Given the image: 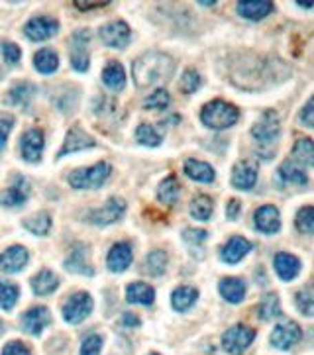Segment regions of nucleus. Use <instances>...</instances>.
Instances as JSON below:
<instances>
[{
	"mask_svg": "<svg viewBox=\"0 0 314 355\" xmlns=\"http://www.w3.org/2000/svg\"><path fill=\"white\" fill-rule=\"evenodd\" d=\"M175 71V63L169 55L161 51H147L138 61H134L132 73L138 89H147L165 79H169Z\"/></svg>",
	"mask_w": 314,
	"mask_h": 355,
	"instance_id": "f257e3e1",
	"label": "nucleus"
},
{
	"mask_svg": "<svg viewBox=\"0 0 314 355\" xmlns=\"http://www.w3.org/2000/svg\"><path fill=\"white\" fill-rule=\"evenodd\" d=\"M240 118V112L234 104L224 101H212L209 102L202 112H200V120L205 126L212 128V130H226V128L234 126Z\"/></svg>",
	"mask_w": 314,
	"mask_h": 355,
	"instance_id": "f03ea898",
	"label": "nucleus"
},
{
	"mask_svg": "<svg viewBox=\"0 0 314 355\" xmlns=\"http://www.w3.org/2000/svg\"><path fill=\"white\" fill-rule=\"evenodd\" d=\"M112 167L101 161L96 165L89 167V169H77L69 175V183L73 189H98L101 185H105V181L110 177Z\"/></svg>",
	"mask_w": 314,
	"mask_h": 355,
	"instance_id": "7ed1b4c3",
	"label": "nucleus"
},
{
	"mask_svg": "<svg viewBox=\"0 0 314 355\" xmlns=\"http://www.w3.org/2000/svg\"><path fill=\"white\" fill-rule=\"evenodd\" d=\"M255 340V330L244 326V324H236L230 330L224 332L222 336V347L230 355H242L249 345Z\"/></svg>",
	"mask_w": 314,
	"mask_h": 355,
	"instance_id": "20e7f679",
	"label": "nucleus"
},
{
	"mask_svg": "<svg viewBox=\"0 0 314 355\" xmlns=\"http://www.w3.org/2000/svg\"><path fill=\"white\" fill-rule=\"evenodd\" d=\"M281 134V118L275 110H267L263 112L262 118L255 122V126L251 128V136L253 140L262 145H271L277 141Z\"/></svg>",
	"mask_w": 314,
	"mask_h": 355,
	"instance_id": "39448f33",
	"label": "nucleus"
},
{
	"mask_svg": "<svg viewBox=\"0 0 314 355\" xmlns=\"http://www.w3.org/2000/svg\"><path fill=\"white\" fill-rule=\"evenodd\" d=\"M302 330L301 326L293 320H287V322H281L279 326H275V330L271 332V338L269 342L277 349H283L287 352L291 347H295L297 343L301 342Z\"/></svg>",
	"mask_w": 314,
	"mask_h": 355,
	"instance_id": "423d86ee",
	"label": "nucleus"
},
{
	"mask_svg": "<svg viewBox=\"0 0 314 355\" xmlns=\"http://www.w3.org/2000/svg\"><path fill=\"white\" fill-rule=\"evenodd\" d=\"M92 298L87 292H77L73 294L63 306V318L69 324H81L85 318L91 314Z\"/></svg>",
	"mask_w": 314,
	"mask_h": 355,
	"instance_id": "0eeeda50",
	"label": "nucleus"
},
{
	"mask_svg": "<svg viewBox=\"0 0 314 355\" xmlns=\"http://www.w3.org/2000/svg\"><path fill=\"white\" fill-rule=\"evenodd\" d=\"M126 212V203L122 201V199H110L105 206H101V208H94L89 212V220H91L92 224H96V226H108V224H114L118 222L122 214Z\"/></svg>",
	"mask_w": 314,
	"mask_h": 355,
	"instance_id": "6e6552de",
	"label": "nucleus"
},
{
	"mask_svg": "<svg viewBox=\"0 0 314 355\" xmlns=\"http://www.w3.org/2000/svg\"><path fill=\"white\" fill-rule=\"evenodd\" d=\"M91 41V32L81 30L71 39V67L83 73L89 69V53H87V43Z\"/></svg>",
	"mask_w": 314,
	"mask_h": 355,
	"instance_id": "1a4fd4ad",
	"label": "nucleus"
},
{
	"mask_svg": "<svg viewBox=\"0 0 314 355\" xmlns=\"http://www.w3.org/2000/svg\"><path fill=\"white\" fill-rule=\"evenodd\" d=\"M57 30H59V24H57L55 18H52V16H38V18L28 22L24 34L32 41H43V39L53 38L57 34Z\"/></svg>",
	"mask_w": 314,
	"mask_h": 355,
	"instance_id": "9d476101",
	"label": "nucleus"
},
{
	"mask_svg": "<svg viewBox=\"0 0 314 355\" xmlns=\"http://www.w3.org/2000/svg\"><path fill=\"white\" fill-rule=\"evenodd\" d=\"M43 145H45V140H43V132L41 130H28L26 134L22 136V141H20V150H22V157L30 161V163H36L41 157V152H43Z\"/></svg>",
	"mask_w": 314,
	"mask_h": 355,
	"instance_id": "9b49d317",
	"label": "nucleus"
},
{
	"mask_svg": "<svg viewBox=\"0 0 314 355\" xmlns=\"http://www.w3.org/2000/svg\"><path fill=\"white\" fill-rule=\"evenodd\" d=\"M30 254L22 245H12L4 254H0V271L2 273H18L26 267Z\"/></svg>",
	"mask_w": 314,
	"mask_h": 355,
	"instance_id": "f8f14e48",
	"label": "nucleus"
},
{
	"mask_svg": "<svg viewBox=\"0 0 314 355\" xmlns=\"http://www.w3.org/2000/svg\"><path fill=\"white\" fill-rule=\"evenodd\" d=\"M101 38L108 48H126L132 38V32L124 22H110L101 30Z\"/></svg>",
	"mask_w": 314,
	"mask_h": 355,
	"instance_id": "ddd939ff",
	"label": "nucleus"
},
{
	"mask_svg": "<svg viewBox=\"0 0 314 355\" xmlns=\"http://www.w3.org/2000/svg\"><path fill=\"white\" fill-rule=\"evenodd\" d=\"M28 196H30V183L24 177H16L10 189L0 192V204L16 208V206H22L26 203Z\"/></svg>",
	"mask_w": 314,
	"mask_h": 355,
	"instance_id": "4468645a",
	"label": "nucleus"
},
{
	"mask_svg": "<svg viewBox=\"0 0 314 355\" xmlns=\"http://www.w3.org/2000/svg\"><path fill=\"white\" fill-rule=\"evenodd\" d=\"M255 228L263 232V234H277L281 230V218H279V210L273 204H265L262 208L255 210L253 216Z\"/></svg>",
	"mask_w": 314,
	"mask_h": 355,
	"instance_id": "2eb2a0df",
	"label": "nucleus"
},
{
	"mask_svg": "<svg viewBox=\"0 0 314 355\" xmlns=\"http://www.w3.org/2000/svg\"><path fill=\"white\" fill-rule=\"evenodd\" d=\"M258 183V165L251 161H240L236 163L232 171V185L240 190L253 189V185Z\"/></svg>",
	"mask_w": 314,
	"mask_h": 355,
	"instance_id": "dca6fc26",
	"label": "nucleus"
},
{
	"mask_svg": "<svg viewBox=\"0 0 314 355\" xmlns=\"http://www.w3.org/2000/svg\"><path fill=\"white\" fill-rule=\"evenodd\" d=\"M273 2L269 0H242L236 4L238 14L248 20H263L265 16L273 12Z\"/></svg>",
	"mask_w": 314,
	"mask_h": 355,
	"instance_id": "f3484780",
	"label": "nucleus"
},
{
	"mask_svg": "<svg viewBox=\"0 0 314 355\" xmlns=\"http://www.w3.org/2000/svg\"><path fill=\"white\" fill-rule=\"evenodd\" d=\"M89 148H94V140L89 134H85L81 128L75 126L67 132L65 143H63V148H61V152H59L57 157H65L67 153H77L83 152V150H89Z\"/></svg>",
	"mask_w": 314,
	"mask_h": 355,
	"instance_id": "a211bd4d",
	"label": "nucleus"
},
{
	"mask_svg": "<svg viewBox=\"0 0 314 355\" xmlns=\"http://www.w3.org/2000/svg\"><path fill=\"white\" fill-rule=\"evenodd\" d=\"M50 322H52V314H50V310L43 308V306H36V308L28 310L26 314H22V326H24V330H26L28 334H32V336L41 334L43 328H45Z\"/></svg>",
	"mask_w": 314,
	"mask_h": 355,
	"instance_id": "6ab92c4d",
	"label": "nucleus"
},
{
	"mask_svg": "<svg viewBox=\"0 0 314 355\" xmlns=\"http://www.w3.org/2000/svg\"><path fill=\"white\" fill-rule=\"evenodd\" d=\"M249 252H251V243H249L246 238H242V236H234V238H230L228 243L222 247L220 257H222L224 263L234 265L238 261H242Z\"/></svg>",
	"mask_w": 314,
	"mask_h": 355,
	"instance_id": "aec40b11",
	"label": "nucleus"
},
{
	"mask_svg": "<svg viewBox=\"0 0 314 355\" xmlns=\"http://www.w3.org/2000/svg\"><path fill=\"white\" fill-rule=\"evenodd\" d=\"M132 247L130 243H126V241H122V243H114L112 245V250L108 252V259H106V263H108V269L110 271H114V273H122V271H126L132 263Z\"/></svg>",
	"mask_w": 314,
	"mask_h": 355,
	"instance_id": "412c9836",
	"label": "nucleus"
},
{
	"mask_svg": "<svg viewBox=\"0 0 314 355\" xmlns=\"http://www.w3.org/2000/svg\"><path fill=\"white\" fill-rule=\"evenodd\" d=\"M273 267L275 273L279 275V279L293 281L299 275V271H301V261L295 255L287 254V252H281V254L275 255Z\"/></svg>",
	"mask_w": 314,
	"mask_h": 355,
	"instance_id": "4be33fe9",
	"label": "nucleus"
},
{
	"mask_svg": "<svg viewBox=\"0 0 314 355\" xmlns=\"http://www.w3.org/2000/svg\"><path fill=\"white\" fill-rule=\"evenodd\" d=\"M65 269L71 273H78V275H92L94 273L89 259H87V247L83 243H77L73 247V252L65 259Z\"/></svg>",
	"mask_w": 314,
	"mask_h": 355,
	"instance_id": "5701e85b",
	"label": "nucleus"
},
{
	"mask_svg": "<svg viewBox=\"0 0 314 355\" xmlns=\"http://www.w3.org/2000/svg\"><path fill=\"white\" fill-rule=\"evenodd\" d=\"M218 291L224 296V301H228L232 305H238L246 296V283L242 279H238V277H226V279L220 281Z\"/></svg>",
	"mask_w": 314,
	"mask_h": 355,
	"instance_id": "b1692460",
	"label": "nucleus"
},
{
	"mask_svg": "<svg viewBox=\"0 0 314 355\" xmlns=\"http://www.w3.org/2000/svg\"><path fill=\"white\" fill-rule=\"evenodd\" d=\"M156 298V291L147 283H132L126 289V301L132 305L149 306Z\"/></svg>",
	"mask_w": 314,
	"mask_h": 355,
	"instance_id": "393cba45",
	"label": "nucleus"
},
{
	"mask_svg": "<svg viewBox=\"0 0 314 355\" xmlns=\"http://www.w3.org/2000/svg\"><path fill=\"white\" fill-rule=\"evenodd\" d=\"M59 287V277L50 271V269H41L38 275L32 279V289L39 296H45V294H52L55 289Z\"/></svg>",
	"mask_w": 314,
	"mask_h": 355,
	"instance_id": "a878e982",
	"label": "nucleus"
},
{
	"mask_svg": "<svg viewBox=\"0 0 314 355\" xmlns=\"http://www.w3.org/2000/svg\"><path fill=\"white\" fill-rule=\"evenodd\" d=\"M277 177H279V181L289 183V185H306V183H308L306 173H304L302 167L297 165L295 161H285L283 165L279 167Z\"/></svg>",
	"mask_w": 314,
	"mask_h": 355,
	"instance_id": "bb28decb",
	"label": "nucleus"
},
{
	"mask_svg": "<svg viewBox=\"0 0 314 355\" xmlns=\"http://www.w3.org/2000/svg\"><path fill=\"white\" fill-rule=\"evenodd\" d=\"M185 173L187 177H191L193 181H198V183H212L214 181V169L205 163V161H196V159H189L185 163Z\"/></svg>",
	"mask_w": 314,
	"mask_h": 355,
	"instance_id": "cd10ccee",
	"label": "nucleus"
},
{
	"mask_svg": "<svg viewBox=\"0 0 314 355\" xmlns=\"http://www.w3.org/2000/svg\"><path fill=\"white\" fill-rule=\"evenodd\" d=\"M196 298H198V291L196 289H193V287H179L171 294V305H173L175 310L185 312V310H189L191 306L195 305Z\"/></svg>",
	"mask_w": 314,
	"mask_h": 355,
	"instance_id": "c85d7f7f",
	"label": "nucleus"
},
{
	"mask_svg": "<svg viewBox=\"0 0 314 355\" xmlns=\"http://www.w3.org/2000/svg\"><path fill=\"white\" fill-rule=\"evenodd\" d=\"M179 194H181V185H179L177 177H173V175L165 179L159 185V189H157V199L163 204H167V206H173V204L177 203Z\"/></svg>",
	"mask_w": 314,
	"mask_h": 355,
	"instance_id": "c756f323",
	"label": "nucleus"
},
{
	"mask_svg": "<svg viewBox=\"0 0 314 355\" xmlns=\"http://www.w3.org/2000/svg\"><path fill=\"white\" fill-rule=\"evenodd\" d=\"M103 81H105L106 87H110V89H124V85H126L124 67L118 63V61H110V63L105 67V71H103Z\"/></svg>",
	"mask_w": 314,
	"mask_h": 355,
	"instance_id": "7c9ffc66",
	"label": "nucleus"
},
{
	"mask_svg": "<svg viewBox=\"0 0 314 355\" xmlns=\"http://www.w3.org/2000/svg\"><path fill=\"white\" fill-rule=\"evenodd\" d=\"M258 316L263 322H269V320L281 316V303H279V296L275 292H269L263 296L262 303L258 306Z\"/></svg>",
	"mask_w": 314,
	"mask_h": 355,
	"instance_id": "2f4dec72",
	"label": "nucleus"
},
{
	"mask_svg": "<svg viewBox=\"0 0 314 355\" xmlns=\"http://www.w3.org/2000/svg\"><path fill=\"white\" fill-rule=\"evenodd\" d=\"M34 65H36V69H38L39 73H43V75H52L57 71V67H59V57H57V53L50 48H45V50H41L36 53V57H34Z\"/></svg>",
	"mask_w": 314,
	"mask_h": 355,
	"instance_id": "473e14b6",
	"label": "nucleus"
},
{
	"mask_svg": "<svg viewBox=\"0 0 314 355\" xmlns=\"http://www.w3.org/2000/svg\"><path fill=\"white\" fill-rule=\"evenodd\" d=\"M167 261H169V257L163 250H156V252L147 254V257H145V273L151 275V277H161L167 271Z\"/></svg>",
	"mask_w": 314,
	"mask_h": 355,
	"instance_id": "72a5a7b5",
	"label": "nucleus"
},
{
	"mask_svg": "<svg viewBox=\"0 0 314 355\" xmlns=\"http://www.w3.org/2000/svg\"><path fill=\"white\" fill-rule=\"evenodd\" d=\"M212 210H214V204H212V199L207 196V194H198V196H195L193 203H191V208H189L191 216H193L195 220H200V222L210 220Z\"/></svg>",
	"mask_w": 314,
	"mask_h": 355,
	"instance_id": "f704fd0d",
	"label": "nucleus"
},
{
	"mask_svg": "<svg viewBox=\"0 0 314 355\" xmlns=\"http://www.w3.org/2000/svg\"><path fill=\"white\" fill-rule=\"evenodd\" d=\"M295 305L304 316H314V285H306L295 294Z\"/></svg>",
	"mask_w": 314,
	"mask_h": 355,
	"instance_id": "c9c22d12",
	"label": "nucleus"
},
{
	"mask_svg": "<svg viewBox=\"0 0 314 355\" xmlns=\"http://www.w3.org/2000/svg\"><path fill=\"white\" fill-rule=\"evenodd\" d=\"M293 155L304 165L314 167V141L308 138H299L293 145Z\"/></svg>",
	"mask_w": 314,
	"mask_h": 355,
	"instance_id": "e433bc0d",
	"label": "nucleus"
},
{
	"mask_svg": "<svg viewBox=\"0 0 314 355\" xmlns=\"http://www.w3.org/2000/svg\"><path fill=\"white\" fill-rule=\"evenodd\" d=\"M24 228L36 236H45L52 228V218L45 212H39V214H34L32 218L24 220Z\"/></svg>",
	"mask_w": 314,
	"mask_h": 355,
	"instance_id": "4c0bfd02",
	"label": "nucleus"
},
{
	"mask_svg": "<svg viewBox=\"0 0 314 355\" xmlns=\"http://www.w3.org/2000/svg\"><path fill=\"white\" fill-rule=\"evenodd\" d=\"M34 97V87L28 85V83H20L10 89V94H8V102H12L16 106H28L30 101Z\"/></svg>",
	"mask_w": 314,
	"mask_h": 355,
	"instance_id": "58836bf2",
	"label": "nucleus"
},
{
	"mask_svg": "<svg viewBox=\"0 0 314 355\" xmlns=\"http://www.w3.org/2000/svg\"><path fill=\"white\" fill-rule=\"evenodd\" d=\"M18 287L12 283H0V308L2 310H12L18 303Z\"/></svg>",
	"mask_w": 314,
	"mask_h": 355,
	"instance_id": "ea45409f",
	"label": "nucleus"
},
{
	"mask_svg": "<svg viewBox=\"0 0 314 355\" xmlns=\"http://www.w3.org/2000/svg\"><path fill=\"white\" fill-rule=\"evenodd\" d=\"M171 104L169 92L165 89H157L156 92H151V97H147L144 102V108L147 110H165Z\"/></svg>",
	"mask_w": 314,
	"mask_h": 355,
	"instance_id": "a19ab883",
	"label": "nucleus"
},
{
	"mask_svg": "<svg viewBox=\"0 0 314 355\" xmlns=\"http://www.w3.org/2000/svg\"><path fill=\"white\" fill-rule=\"evenodd\" d=\"M136 138L140 143H144V145H149V148H156L161 143V136L156 132V128L149 126V124H142V126H138L136 130Z\"/></svg>",
	"mask_w": 314,
	"mask_h": 355,
	"instance_id": "79ce46f5",
	"label": "nucleus"
},
{
	"mask_svg": "<svg viewBox=\"0 0 314 355\" xmlns=\"http://www.w3.org/2000/svg\"><path fill=\"white\" fill-rule=\"evenodd\" d=\"M297 228L301 230L302 234H314V206H304L299 210L297 220H295Z\"/></svg>",
	"mask_w": 314,
	"mask_h": 355,
	"instance_id": "37998d69",
	"label": "nucleus"
},
{
	"mask_svg": "<svg viewBox=\"0 0 314 355\" xmlns=\"http://www.w3.org/2000/svg\"><path fill=\"white\" fill-rule=\"evenodd\" d=\"M179 87L183 92L187 94H191V92H195L198 87H200V75L196 73L195 69H187L181 77V83H179Z\"/></svg>",
	"mask_w": 314,
	"mask_h": 355,
	"instance_id": "c03bdc74",
	"label": "nucleus"
},
{
	"mask_svg": "<svg viewBox=\"0 0 314 355\" xmlns=\"http://www.w3.org/2000/svg\"><path fill=\"white\" fill-rule=\"evenodd\" d=\"M101 349H103V338L101 336H89L83 345H81V355H101Z\"/></svg>",
	"mask_w": 314,
	"mask_h": 355,
	"instance_id": "a18cd8bd",
	"label": "nucleus"
},
{
	"mask_svg": "<svg viewBox=\"0 0 314 355\" xmlns=\"http://www.w3.org/2000/svg\"><path fill=\"white\" fill-rule=\"evenodd\" d=\"M0 51H2L4 61L8 65H16L20 61V57H22V51H20V48L16 43H0Z\"/></svg>",
	"mask_w": 314,
	"mask_h": 355,
	"instance_id": "49530a36",
	"label": "nucleus"
},
{
	"mask_svg": "<svg viewBox=\"0 0 314 355\" xmlns=\"http://www.w3.org/2000/svg\"><path fill=\"white\" fill-rule=\"evenodd\" d=\"M2 355H32V352L22 342H10L4 345Z\"/></svg>",
	"mask_w": 314,
	"mask_h": 355,
	"instance_id": "de8ad7c7",
	"label": "nucleus"
},
{
	"mask_svg": "<svg viewBox=\"0 0 314 355\" xmlns=\"http://www.w3.org/2000/svg\"><path fill=\"white\" fill-rule=\"evenodd\" d=\"M301 122L304 126L314 128V97L304 104V108L301 110Z\"/></svg>",
	"mask_w": 314,
	"mask_h": 355,
	"instance_id": "09e8293b",
	"label": "nucleus"
},
{
	"mask_svg": "<svg viewBox=\"0 0 314 355\" xmlns=\"http://www.w3.org/2000/svg\"><path fill=\"white\" fill-rule=\"evenodd\" d=\"M10 130H12V118H0V153L6 148Z\"/></svg>",
	"mask_w": 314,
	"mask_h": 355,
	"instance_id": "8fccbe9b",
	"label": "nucleus"
},
{
	"mask_svg": "<svg viewBox=\"0 0 314 355\" xmlns=\"http://www.w3.org/2000/svg\"><path fill=\"white\" fill-rule=\"evenodd\" d=\"M183 238L189 243H202V241L209 238V234L205 230H185Z\"/></svg>",
	"mask_w": 314,
	"mask_h": 355,
	"instance_id": "3c124183",
	"label": "nucleus"
},
{
	"mask_svg": "<svg viewBox=\"0 0 314 355\" xmlns=\"http://www.w3.org/2000/svg\"><path fill=\"white\" fill-rule=\"evenodd\" d=\"M110 2H83V0H75L73 2V6L78 8V10H83V12H89V10H94V8H106Z\"/></svg>",
	"mask_w": 314,
	"mask_h": 355,
	"instance_id": "603ef678",
	"label": "nucleus"
},
{
	"mask_svg": "<svg viewBox=\"0 0 314 355\" xmlns=\"http://www.w3.org/2000/svg\"><path fill=\"white\" fill-rule=\"evenodd\" d=\"M120 324H122L124 328H130V330H132V328H138V326H140L142 322H140V318L134 316L132 312H124V314H122V318H120Z\"/></svg>",
	"mask_w": 314,
	"mask_h": 355,
	"instance_id": "864d4df0",
	"label": "nucleus"
},
{
	"mask_svg": "<svg viewBox=\"0 0 314 355\" xmlns=\"http://www.w3.org/2000/svg\"><path fill=\"white\" fill-rule=\"evenodd\" d=\"M226 214H228V218H230V220H236V216L240 214V201H236V199H232V201L228 203V208H226Z\"/></svg>",
	"mask_w": 314,
	"mask_h": 355,
	"instance_id": "5fc2aeb1",
	"label": "nucleus"
},
{
	"mask_svg": "<svg viewBox=\"0 0 314 355\" xmlns=\"http://www.w3.org/2000/svg\"><path fill=\"white\" fill-rule=\"evenodd\" d=\"M297 6H302V8H314V2H297Z\"/></svg>",
	"mask_w": 314,
	"mask_h": 355,
	"instance_id": "6e6d98bb",
	"label": "nucleus"
},
{
	"mask_svg": "<svg viewBox=\"0 0 314 355\" xmlns=\"http://www.w3.org/2000/svg\"><path fill=\"white\" fill-rule=\"evenodd\" d=\"M2 330H4V328H2V322H0V334H2Z\"/></svg>",
	"mask_w": 314,
	"mask_h": 355,
	"instance_id": "4d7b16f0",
	"label": "nucleus"
},
{
	"mask_svg": "<svg viewBox=\"0 0 314 355\" xmlns=\"http://www.w3.org/2000/svg\"><path fill=\"white\" fill-rule=\"evenodd\" d=\"M151 355H159V354H151Z\"/></svg>",
	"mask_w": 314,
	"mask_h": 355,
	"instance_id": "13d9d810",
	"label": "nucleus"
}]
</instances>
